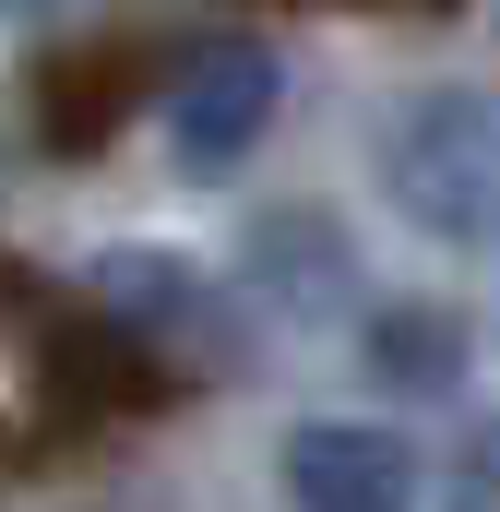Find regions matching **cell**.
Returning a JSON list of instances; mask_svg holds the SVG:
<instances>
[{"label":"cell","mask_w":500,"mask_h":512,"mask_svg":"<svg viewBox=\"0 0 500 512\" xmlns=\"http://www.w3.org/2000/svg\"><path fill=\"white\" fill-rule=\"evenodd\" d=\"M381 203L441 239V251H500V96L477 84H417L370 143Z\"/></svg>","instance_id":"1"},{"label":"cell","mask_w":500,"mask_h":512,"mask_svg":"<svg viewBox=\"0 0 500 512\" xmlns=\"http://www.w3.org/2000/svg\"><path fill=\"white\" fill-rule=\"evenodd\" d=\"M286 108V60L262 36H191V60L167 72V155L191 179H227Z\"/></svg>","instance_id":"2"},{"label":"cell","mask_w":500,"mask_h":512,"mask_svg":"<svg viewBox=\"0 0 500 512\" xmlns=\"http://www.w3.org/2000/svg\"><path fill=\"white\" fill-rule=\"evenodd\" d=\"M286 501L298 512H417V453L358 417H310L286 429Z\"/></svg>","instance_id":"3"},{"label":"cell","mask_w":500,"mask_h":512,"mask_svg":"<svg viewBox=\"0 0 500 512\" xmlns=\"http://www.w3.org/2000/svg\"><path fill=\"white\" fill-rule=\"evenodd\" d=\"M358 358H370V382H393V393H453V370H465V322L429 310V298H393V310H370Z\"/></svg>","instance_id":"4"},{"label":"cell","mask_w":500,"mask_h":512,"mask_svg":"<svg viewBox=\"0 0 500 512\" xmlns=\"http://www.w3.org/2000/svg\"><path fill=\"white\" fill-rule=\"evenodd\" d=\"M250 274H262V298L322 310V298H346V239H334L322 215H262V227H250Z\"/></svg>","instance_id":"5"},{"label":"cell","mask_w":500,"mask_h":512,"mask_svg":"<svg viewBox=\"0 0 500 512\" xmlns=\"http://www.w3.org/2000/svg\"><path fill=\"white\" fill-rule=\"evenodd\" d=\"M0 12H12V24H48V12H72V0H0Z\"/></svg>","instance_id":"6"}]
</instances>
